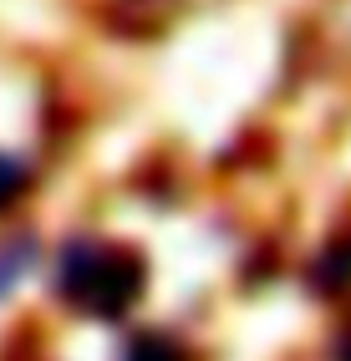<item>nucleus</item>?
Instances as JSON below:
<instances>
[{"label": "nucleus", "mask_w": 351, "mask_h": 361, "mask_svg": "<svg viewBox=\"0 0 351 361\" xmlns=\"http://www.w3.org/2000/svg\"><path fill=\"white\" fill-rule=\"evenodd\" d=\"M61 295L82 305L87 316H123V310L143 295V264L128 250H107V245H77L61 259Z\"/></svg>", "instance_id": "nucleus-1"}, {"label": "nucleus", "mask_w": 351, "mask_h": 361, "mask_svg": "<svg viewBox=\"0 0 351 361\" xmlns=\"http://www.w3.org/2000/svg\"><path fill=\"white\" fill-rule=\"evenodd\" d=\"M31 264V245H11V250H0V295L11 290V285L20 280V270Z\"/></svg>", "instance_id": "nucleus-2"}, {"label": "nucleus", "mask_w": 351, "mask_h": 361, "mask_svg": "<svg viewBox=\"0 0 351 361\" xmlns=\"http://www.w3.org/2000/svg\"><path fill=\"white\" fill-rule=\"evenodd\" d=\"M128 356H133V361H189L173 341H163V336H143V341H137Z\"/></svg>", "instance_id": "nucleus-3"}, {"label": "nucleus", "mask_w": 351, "mask_h": 361, "mask_svg": "<svg viewBox=\"0 0 351 361\" xmlns=\"http://www.w3.org/2000/svg\"><path fill=\"white\" fill-rule=\"evenodd\" d=\"M20 188H26V168H20L16 158L0 153V209H6V204L20 194Z\"/></svg>", "instance_id": "nucleus-4"}]
</instances>
